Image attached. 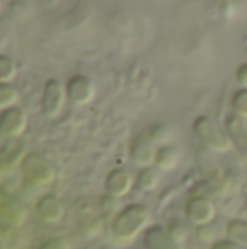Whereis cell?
Here are the masks:
<instances>
[{"instance_id":"6da1fadb","label":"cell","mask_w":247,"mask_h":249,"mask_svg":"<svg viewBox=\"0 0 247 249\" xmlns=\"http://www.w3.org/2000/svg\"><path fill=\"white\" fill-rule=\"evenodd\" d=\"M150 223V212L141 203H131L122 207L111 220V233L115 242L125 245L135 241Z\"/></svg>"},{"instance_id":"7a4b0ae2","label":"cell","mask_w":247,"mask_h":249,"mask_svg":"<svg viewBox=\"0 0 247 249\" xmlns=\"http://www.w3.org/2000/svg\"><path fill=\"white\" fill-rule=\"evenodd\" d=\"M192 131L201 144L214 153H227L233 149L227 131L208 115L195 117L192 123Z\"/></svg>"},{"instance_id":"3957f363","label":"cell","mask_w":247,"mask_h":249,"mask_svg":"<svg viewBox=\"0 0 247 249\" xmlns=\"http://www.w3.org/2000/svg\"><path fill=\"white\" fill-rule=\"evenodd\" d=\"M19 169L25 182L32 187H45L55 178V168L52 162L38 152H28Z\"/></svg>"},{"instance_id":"277c9868","label":"cell","mask_w":247,"mask_h":249,"mask_svg":"<svg viewBox=\"0 0 247 249\" xmlns=\"http://www.w3.org/2000/svg\"><path fill=\"white\" fill-rule=\"evenodd\" d=\"M183 213H185V219L189 222V225H194L197 228V226L214 222L217 209H215V204L211 200V197L195 193L185 201Z\"/></svg>"},{"instance_id":"5b68a950","label":"cell","mask_w":247,"mask_h":249,"mask_svg":"<svg viewBox=\"0 0 247 249\" xmlns=\"http://www.w3.org/2000/svg\"><path fill=\"white\" fill-rule=\"evenodd\" d=\"M28 219L25 206L7 190L0 187V225L12 229L22 228Z\"/></svg>"},{"instance_id":"8992f818","label":"cell","mask_w":247,"mask_h":249,"mask_svg":"<svg viewBox=\"0 0 247 249\" xmlns=\"http://www.w3.org/2000/svg\"><path fill=\"white\" fill-rule=\"evenodd\" d=\"M66 86L58 79H48L41 93V111L47 118H55L64 108Z\"/></svg>"},{"instance_id":"52a82bcc","label":"cell","mask_w":247,"mask_h":249,"mask_svg":"<svg viewBox=\"0 0 247 249\" xmlns=\"http://www.w3.org/2000/svg\"><path fill=\"white\" fill-rule=\"evenodd\" d=\"M28 127L26 112L17 105L0 111V140L22 137Z\"/></svg>"},{"instance_id":"ba28073f","label":"cell","mask_w":247,"mask_h":249,"mask_svg":"<svg viewBox=\"0 0 247 249\" xmlns=\"http://www.w3.org/2000/svg\"><path fill=\"white\" fill-rule=\"evenodd\" d=\"M64 86H66L67 99L77 107L90 104L96 95V88H95L93 80L89 76L82 74V73L68 77Z\"/></svg>"},{"instance_id":"9c48e42d","label":"cell","mask_w":247,"mask_h":249,"mask_svg":"<svg viewBox=\"0 0 247 249\" xmlns=\"http://www.w3.org/2000/svg\"><path fill=\"white\" fill-rule=\"evenodd\" d=\"M28 152V143L22 137L4 140L0 146V174H10L17 169Z\"/></svg>"},{"instance_id":"30bf717a","label":"cell","mask_w":247,"mask_h":249,"mask_svg":"<svg viewBox=\"0 0 247 249\" xmlns=\"http://www.w3.org/2000/svg\"><path fill=\"white\" fill-rule=\"evenodd\" d=\"M156 150L157 146L150 140L147 133H140L134 136L128 144V158L138 168L150 166L154 165Z\"/></svg>"},{"instance_id":"8fae6325","label":"cell","mask_w":247,"mask_h":249,"mask_svg":"<svg viewBox=\"0 0 247 249\" xmlns=\"http://www.w3.org/2000/svg\"><path fill=\"white\" fill-rule=\"evenodd\" d=\"M35 214L47 225H57L64 219V203L54 194H44L35 203Z\"/></svg>"},{"instance_id":"7c38bea8","label":"cell","mask_w":247,"mask_h":249,"mask_svg":"<svg viewBox=\"0 0 247 249\" xmlns=\"http://www.w3.org/2000/svg\"><path fill=\"white\" fill-rule=\"evenodd\" d=\"M224 130L227 131L231 146L239 156L247 162V125L246 120L231 112L224 120Z\"/></svg>"},{"instance_id":"4fadbf2b","label":"cell","mask_w":247,"mask_h":249,"mask_svg":"<svg viewBox=\"0 0 247 249\" xmlns=\"http://www.w3.org/2000/svg\"><path fill=\"white\" fill-rule=\"evenodd\" d=\"M105 191L114 197L122 198L135 187V178L125 168H114L105 177Z\"/></svg>"},{"instance_id":"5bb4252c","label":"cell","mask_w":247,"mask_h":249,"mask_svg":"<svg viewBox=\"0 0 247 249\" xmlns=\"http://www.w3.org/2000/svg\"><path fill=\"white\" fill-rule=\"evenodd\" d=\"M143 244L146 249H183V245L176 242L162 225L148 226L144 231Z\"/></svg>"},{"instance_id":"9a60e30c","label":"cell","mask_w":247,"mask_h":249,"mask_svg":"<svg viewBox=\"0 0 247 249\" xmlns=\"http://www.w3.org/2000/svg\"><path fill=\"white\" fill-rule=\"evenodd\" d=\"M182 159V150L178 144L175 143H166L162 146H157L156 150V159L154 165L162 171V172H169L173 171Z\"/></svg>"},{"instance_id":"2e32d148","label":"cell","mask_w":247,"mask_h":249,"mask_svg":"<svg viewBox=\"0 0 247 249\" xmlns=\"http://www.w3.org/2000/svg\"><path fill=\"white\" fill-rule=\"evenodd\" d=\"M162 179V171L156 165L140 168L135 175V187L141 191H153Z\"/></svg>"},{"instance_id":"e0dca14e","label":"cell","mask_w":247,"mask_h":249,"mask_svg":"<svg viewBox=\"0 0 247 249\" xmlns=\"http://www.w3.org/2000/svg\"><path fill=\"white\" fill-rule=\"evenodd\" d=\"M224 232L229 239H231L242 248L247 249V220H243V219L229 220Z\"/></svg>"},{"instance_id":"ac0fdd59","label":"cell","mask_w":247,"mask_h":249,"mask_svg":"<svg viewBox=\"0 0 247 249\" xmlns=\"http://www.w3.org/2000/svg\"><path fill=\"white\" fill-rule=\"evenodd\" d=\"M146 133L156 146L170 143L172 137H173V131H172L170 125L166 123H154L153 125L148 127V130Z\"/></svg>"},{"instance_id":"d6986e66","label":"cell","mask_w":247,"mask_h":249,"mask_svg":"<svg viewBox=\"0 0 247 249\" xmlns=\"http://www.w3.org/2000/svg\"><path fill=\"white\" fill-rule=\"evenodd\" d=\"M166 231L169 232V235L176 241L179 242L181 245H183L188 238H189V222L185 219H172L167 226H166Z\"/></svg>"},{"instance_id":"ffe728a7","label":"cell","mask_w":247,"mask_h":249,"mask_svg":"<svg viewBox=\"0 0 247 249\" xmlns=\"http://www.w3.org/2000/svg\"><path fill=\"white\" fill-rule=\"evenodd\" d=\"M19 101V93L16 88L10 83L0 82V111L15 107Z\"/></svg>"},{"instance_id":"44dd1931","label":"cell","mask_w":247,"mask_h":249,"mask_svg":"<svg viewBox=\"0 0 247 249\" xmlns=\"http://www.w3.org/2000/svg\"><path fill=\"white\" fill-rule=\"evenodd\" d=\"M230 107L234 114L247 120V88H239L230 98Z\"/></svg>"},{"instance_id":"7402d4cb","label":"cell","mask_w":247,"mask_h":249,"mask_svg":"<svg viewBox=\"0 0 247 249\" xmlns=\"http://www.w3.org/2000/svg\"><path fill=\"white\" fill-rule=\"evenodd\" d=\"M16 63L12 57L0 54V82L10 83L16 76Z\"/></svg>"},{"instance_id":"603a6c76","label":"cell","mask_w":247,"mask_h":249,"mask_svg":"<svg viewBox=\"0 0 247 249\" xmlns=\"http://www.w3.org/2000/svg\"><path fill=\"white\" fill-rule=\"evenodd\" d=\"M99 210L103 216H108V217H112L121 210L119 207V198L118 197H114L111 194H105L100 200H99Z\"/></svg>"},{"instance_id":"cb8c5ba5","label":"cell","mask_w":247,"mask_h":249,"mask_svg":"<svg viewBox=\"0 0 247 249\" xmlns=\"http://www.w3.org/2000/svg\"><path fill=\"white\" fill-rule=\"evenodd\" d=\"M195 235L199 241L202 242H215L217 241V229L215 226L213 225V222L207 223V225H201V226H197L195 228Z\"/></svg>"},{"instance_id":"d4e9b609","label":"cell","mask_w":247,"mask_h":249,"mask_svg":"<svg viewBox=\"0 0 247 249\" xmlns=\"http://www.w3.org/2000/svg\"><path fill=\"white\" fill-rule=\"evenodd\" d=\"M38 249H71V244L64 236H49L38 245Z\"/></svg>"},{"instance_id":"484cf974","label":"cell","mask_w":247,"mask_h":249,"mask_svg":"<svg viewBox=\"0 0 247 249\" xmlns=\"http://www.w3.org/2000/svg\"><path fill=\"white\" fill-rule=\"evenodd\" d=\"M210 249H242V247L233 242L231 239L224 238V239H217L215 242H213L210 245Z\"/></svg>"},{"instance_id":"4316f807","label":"cell","mask_w":247,"mask_h":249,"mask_svg":"<svg viewBox=\"0 0 247 249\" xmlns=\"http://www.w3.org/2000/svg\"><path fill=\"white\" fill-rule=\"evenodd\" d=\"M236 82L240 85V88H247V63H242L234 73Z\"/></svg>"},{"instance_id":"83f0119b","label":"cell","mask_w":247,"mask_h":249,"mask_svg":"<svg viewBox=\"0 0 247 249\" xmlns=\"http://www.w3.org/2000/svg\"><path fill=\"white\" fill-rule=\"evenodd\" d=\"M0 249H7L6 238H4V235H3V232H1V229H0Z\"/></svg>"},{"instance_id":"f1b7e54d","label":"cell","mask_w":247,"mask_h":249,"mask_svg":"<svg viewBox=\"0 0 247 249\" xmlns=\"http://www.w3.org/2000/svg\"><path fill=\"white\" fill-rule=\"evenodd\" d=\"M245 207H246V212H247V196H246V201H245Z\"/></svg>"},{"instance_id":"f546056e","label":"cell","mask_w":247,"mask_h":249,"mask_svg":"<svg viewBox=\"0 0 247 249\" xmlns=\"http://www.w3.org/2000/svg\"><path fill=\"white\" fill-rule=\"evenodd\" d=\"M0 9H1V1H0Z\"/></svg>"}]
</instances>
